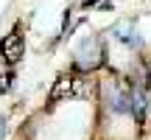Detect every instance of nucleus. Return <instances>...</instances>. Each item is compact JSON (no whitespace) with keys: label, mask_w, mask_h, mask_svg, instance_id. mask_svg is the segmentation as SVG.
Returning <instances> with one entry per match:
<instances>
[{"label":"nucleus","mask_w":151,"mask_h":140,"mask_svg":"<svg viewBox=\"0 0 151 140\" xmlns=\"http://www.w3.org/2000/svg\"><path fill=\"white\" fill-rule=\"evenodd\" d=\"M22 53H25V42H22V37L17 31L6 34L3 39H0V56H3L9 65H14V62L22 59Z\"/></svg>","instance_id":"obj_1"},{"label":"nucleus","mask_w":151,"mask_h":140,"mask_svg":"<svg viewBox=\"0 0 151 140\" xmlns=\"http://www.w3.org/2000/svg\"><path fill=\"white\" fill-rule=\"evenodd\" d=\"M76 90H78V79H73V76H59L53 90H50V101H59V98H65V95H73Z\"/></svg>","instance_id":"obj_2"},{"label":"nucleus","mask_w":151,"mask_h":140,"mask_svg":"<svg viewBox=\"0 0 151 140\" xmlns=\"http://www.w3.org/2000/svg\"><path fill=\"white\" fill-rule=\"evenodd\" d=\"M143 109H146V101H143V95L137 90H132L129 92V112L134 115L137 121H143Z\"/></svg>","instance_id":"obj_3"},{"label":"nucleus","mask_w":151,"mask_h":140,"mask_svg":"<svg viewBox=\"0 0 151 140\" xmlns=\"http://www.w3.org/2000/svg\"><path fill=\"white\" fill-rule=\"evenodd\" d=\"M115 37H118L120 42H126V45H140V37H137L132 28H126V25H118V28H115Z\"/></svg>","instance_id":"obj_4"},{"label":"nucleus","mask_w":151,"mask_h":140,"mask_svg":"<svg viewBox=\"0 0 151 140\" xmlns=\"http://www.w3.org/2000/svg\"><path fill=\"white\" fill-rule=\"evenodd\" d=\"M9 79H11L9 73H6V76H0V92H6V90H9V84H11Z\"/></svg>","instance_id":"obj_5"}]
</instances>
